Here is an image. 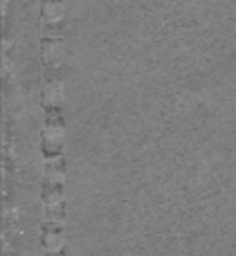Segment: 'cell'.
Instances as JSON below:
<instances>
[{"mask_svg": "<svg viewBox=\"0 0 236 256\" xmlns=\"http://www.w3.org/2000/svg\"><path fill=\"white\" fill-rule=\"evenodd\" d=\"M61 245H63L61 234H56V232H52V234H48V236H45V248H48V252H50V254L58 252V250H61Z\"/></svg>", "mask_w": 236, "mask_h": 256, "instance_id": "obj_1", "label": "cell"}]
</instances>
